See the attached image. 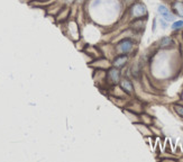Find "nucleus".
I'll list each match as a JSON object with an SVG mask.
<instances>
[{
	"instance_id": "nucleus-1",
	"label": "nucleus",
	"mask_w": 183,
	"mask_h": 162,
	"mask_svg": "<svg viewBox=\"0 0 183 162\" xmlns=\"http://www.w3.org/2000/svg\"><path fill=\"white\" fill-rule=\"evenodd\" d=\"M146 15H147V10L144 3H137L132 6V8H130V16L132 18H135V19L136 18H143Z\"/></svg>"
},
{
	"instance_id": "nucleus-2",
	"label": "nucleus",
	"mask_w": 183,
	"mask_h": 162,
	"mask_svg": "<svg viewBox=\"0 0 183 162\" xmlns=\"http://www.w3.org/2000/svg\"><path fill=\"white\" fill-rule=\"evenodd\" d=\"M157 11H158V14L162 16V18H163L165 22H173L174 20V15L172 14L171 10H170L166 6L164 5H158L157 7Z\"/></svg>"
},
{
	"instance_id": "nucleus-3",
	"label": "nucleus",
	"mask_w": 183,
	"mask_h": 162,
	"mask_svg": "<svg viewBox=\"0 0 183 162\" xmlns=\"http://www.w3.org/2000/svg\"><path fill=\"white\" fill-rule=\"evenodd\" d=\"M132 46H134V42H132V39L125 38L118 43V45H117V50H118L119 52H121V53H128V52L132 51Z\"/></svg>"
},
{
	"instance_id": "nucleus-4",
	"label": "nucleus",
	"mask_w": 183,
	"mask_h": 162,
	"mask_svg": "<svg viewBox=\"0 0 183 162\" xmlns=\"http://www.w3.org/2000/svg\"><path fill=\"white\" fill-rule=\"evenodd\" d=\"M107 80L111 84H117L120 80V72H119L118 68H113L110 69L107 73Z\"/></svg>"
},
{
	"instance_id": "nucleus-5",
	"label": "nucleus",
	"mask_w": 183,
	"mask_h": 162,
	"mask_svg": "<svg viewBox=\"0 0 183 162\" xmlns=\"http://www.w3.org/2000/svg\"><path fill=\"white\" fill-rule=\"evenodd\" d=\"M127 60H128V56H127L126 54H120V55H118L115 60H113V64L115 68H121L126 64Z\"/></svg>"
},
{
	"instance_id": "nucleus-6",
	"label": "nucleus",
	"mask_w": 183,
	"mask_h": 162,
	"mask_svg": "<svg viewBox=\"0 0 183 162\" xmlns=\"http://www.w3.org/2000/svg\"><path fill=\"white\" fill-rule=\"evenodd\" d=\"M145 23H146V20L143 19V18H136V19L132 22V28L137 32H141L145 28Z\"/></svg>"
},
{
	"instance_id": "nucleus-7",
	"label": "nucleus",
	"mask_w": 183,
	"mask_h": 162,
	"mask_svg": "<svg viewBox=\"0 0 183 162\" xmlns=\"http://www.w3.org/2000/svg\"><path fill=\"white\" fill-rule=\"evenodd\" d=\"M69 14H70V8H69V7H63V8L59 11V14L56 15L57 20H60V22L66 20L69 18Z\"/></svg>"
},
{
	"instance_id": "nucleus-8",
	"label": "nucleus",
	"mask_w": 183,
	"mask_h": 162,
	"mask_svg": "<svg viewBox=\"0 0 183 162\" xmlns=\"http://www.w3.org/2000/svg\"><path fill=\"white\" fill-rule=\"evenodd\" d=\"M172 8L177 16L183 17V3L182 1H174L172 5Z\"/></svg>"
},
{
	"instance_id": "nucleus-9",
	"label": "nucleus",
	"mask_w": 183,
	"mask_h": 162,
	"mask_svg": "<svg viewBox=\"0 0 183 162\" xmlns=\"http://www.w3.org/2000/svg\"><path fill=\"white\" fill-rule=\"evenodd\" d=\"M172 45H173V39L171 38L170 36H165L163 38L161 39L160 42V46L162 48H171Z\"/></svg>"
},
{
	"instance_id": "nucleus-10",
	"label": "nucleus",
	"mask_w": 183,
	"mask_h": 162,
	"mask_svg": "<svg viewBox=\"0 0 183 162\" xmlns=\"http://www.w3.org/2000/svg\"><path fill=\"white\" fill-rule=\"evenodd\" d=\"M120 84H121V88H123L125 91H127L128 94H132V82L128 80V79H124V80H121Z\"/></svg>"
},
{
	"instance_id": "nucleus-11",
	"label": "nucleus",
	"mask_w": 183,
	"mask_h": 162,
	"mask_svg": "<svg viewBox=\"0 0 183 162\" xmlns=\"http://www.w3.org/2000/svg\"><path fill=\"white\" fill-rule=\"evenodd\" d=\"M183 27V20H177V22H174L172 24V29L173 31H177L180 28Z\"/></svg>"
},
{
	"instance_id": "nucleus-12",
	"label": "nucleus",
	"mask_w": 183,
	"mask_h": 162,
	"mask_svg": "<svg viewBox=\"0 0 183 162\" xmlns=\"http://www.w3.org/2000/svg\"><path fill=\"white\" fill-rule=\"evenodd\" d=\"M174 110L176 112V114L179 115V116H181V117L183 118V106H181V105H175Z\"/></svg>"
},
{
	"instance_id": "nucleus-13",
	"label": "nucleus",
	"mask_w": 183,
	"mask_h": 162,
	"mask_svg": "<svg viewBox=\"0 0 183 162\" xmlns=\"http://www.w3.org/2000/svg\"><path fill=\"white\" fill-rule=\"evenodd\" d=\"M38 3H46V1H50V0H36Z\"/></svg>"
},
{
	"instance_id": "nucleus-14",
	"label": "nucleus",
	"mask_w": 183,
	"mask_h": 162,
	"mask_svg": "<svg viewBox=\"0 0 183 162\" xmlns=\"http://www.w3.org/2000/svg\"><path fill=\"white\" fill-rule=\"evenodd\" d=\"M126 1H130V0H126Z\"/></svg>"
}]
</instances>
